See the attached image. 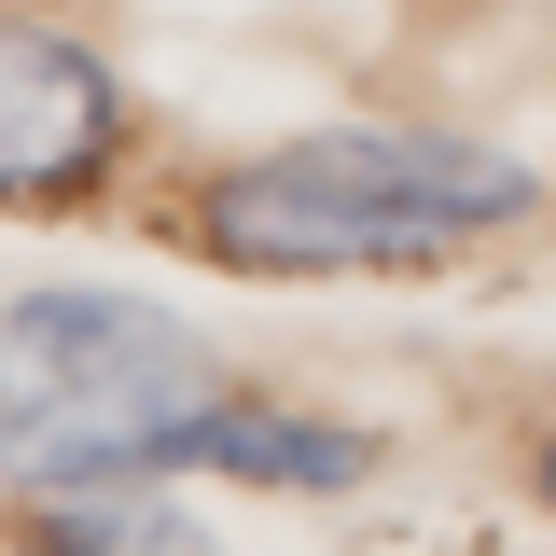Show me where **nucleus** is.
<instances>
[{
	"label": "nucleus",
	"instance_id": "39448f33",
	"mask_svg": "<svg viewBox=\"0 0 556 556\" xmlns=\"http://www.w3.org/2000/svg\"><path fill=\"white\" fill-rule=\"evenodd\" d=\"M42 515V556H208L181 515H153L139 486H98V501H28Z\"/></svg>",
	"mask_w": 556,
	"mask_h": 556
},
{
	"label": "nucleus",
	"instance_id": "20e7f679",
	"mask_svg": "<svg viewBox=\"0 0 556 556\" xmlns=\"http://www.w3.org/2000/svg\"><path fill=\"white\" fill-rule=\"evenodd\" d=\"M195 473H237V486H292V501H334V486H362V473H376V445H362V431H334V417L237 404V390H223V417L195 431Z\"/></svg>",
	"mask_w": 556,
	"mask_h": 556
},
{
	"label": "nucleus",
	"instance_id": "f257e3e1",
	"mask_svg": "<svg viewBox=\"0 0 556 556\" xmlns=\"http://www.w3.org/2000/svg\"><path fill=\"white\" fill-rule=\"evenodd\" d=\"M529 195L543 181L459 126H306L208 167L181 223L237 278H376V265H445V251L501 237Z\"/></svg>",
	"mask_w": 556,
	"mask_h": 556
},
{
	"label": "nucleus",
	"instance_id": "f03ea898",
	"mask_svg": "<svg viewBox=\"0 0 556 556\" xmlns=\"http://www.w3.org/2000/svg\"><path fill=\"white\" fill-rule=\"evenodd\" d=\"M223 417V362L153 292H14L0 306V486L14 501H98V486L195 473Z\"/></svg>",
	"mask_w": 556,
	"mask_h": 556
},
{
	"label": "nucleus",
	"instance_id": "7ed1b4c3",
	"mask_svg": "<svg viewBox=\"0 0 556 556\" xmlns=\"http://www.w3.org/2000/svg\"><path fill=\"white\" fill-rule=\"evenodd\" d=\"M126 167V84L56 14H0V208H84Z\"/></svg>",
	"mask_w": 556,
	"mask_h": 556
},
{
	"label": "nucleus",
	"instance_id": "423d86ee",
	"mask_svg": "<svg viewBox=\"0 0 556 556\" xmlns=\"http://www.w3.org/2000/svg\"><path fill=\"white\" fill-rule=\"evenodd\" d=\"M529 486H543V501H556V431H543V445H529Z\"/></svg>",
	"mask_w": 556,
	"mask_h": 556
}]
</instances>
